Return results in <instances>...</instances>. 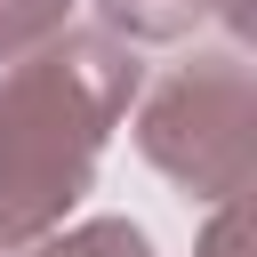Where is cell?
Segmentation results:
<instances>
[{
  "instance_id": "obj_1",
  "label": "cell",
  "mask_w": 257,
  "mask_h": 257,
  "mask_svg": "<svg viewBox=\"0 0 257 257\" xmlns=\"http://www.w3.org/2000/svg\"><path fill=\"white\" fill-rule=\"evenodd\" d=\"M128 88L137 56L96 32L40 40V56H16L0 72V249L40 241L88 193L96 145L120 120Z\"/></svg>"
},
{
  "instance_id": "obj_2",
  "label": "cell",
  "mask_w": 257,
  "mask_h": 257,
  "mask_svg": "<svg viewBox=\"0 0 257 257\" xmlns=\"http://www.w3.org/2000/svg\"><path fill=\"white\" fill-rule=\"evenodd\" d=\"M249 72L241 56H209V64H177L145 120H137V145L153 169H169L185 193H209V201H233L241 177H249Z\"/></svg>"
},
{
  "instance_id": "obj_3",
  "label": "cell",
  "mask_w": 257,
  "mask_h": 257,
  "mask_svg": "<svg viewBox=\"0 0 257 257\" xmlns=\"http://www.w3.org/2000/svg\"><path fill=\"white\" fill-rule=\"evenodd\" d=\"M96 8H104V24L128 32V40H185L217 0H96Z\"/></svg>"
},
{
  "instance_id": "obj_4",
  "label": "cell",
  "mask_w": 257,
  "mask_h": 257,
  "mask_svg": "<svg viewBox=\"0 0 257 257\" xmlns=\"http://www.w3.org/2000/svg\"><path fill=\"white\" fill-rule=\"evenodd\" d=\"M56 32H64V0H0V64L32 56Z\"/></svg>"
}]
</instances>
